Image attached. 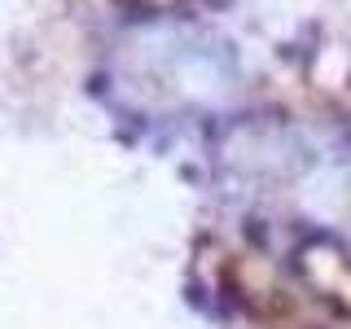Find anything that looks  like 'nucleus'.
Here are the masks:
<instances>
[{
  "instance_id": "1",
  "label": "nucleus",
  "mask_w": 351,
  "mask_h": 329,
  "mask_svg": "<svg viewBox=\"0 0 351 329\" xmlns=\"http://www.w3.org/2000/svg\"><path fill=\"white\" fill-rule=\"evenodd\" d=\"M219 184L246 211L351 237V141L312 119L246 123L219 145Z\"/></svg>"
},
{
  "instance_id": "2",
  "label": "nucleus",
  "mask_w": 351,
  "mask_h": 329,
  "mask_svg": "<svg viewBox=\"0 0 351 329\" xmlns=\"http://www.w3.org/2000/svg\"><path fill=\"white\" fill-rule=\"evenodd\" d=\"M237 58L202 27H141L110 58V93L141 119H180L224 110L237 97Z\"/></svg>"
}]
</instances>
